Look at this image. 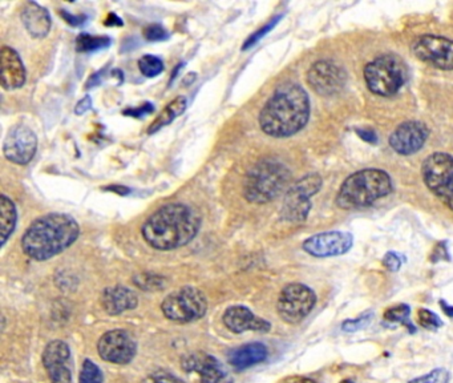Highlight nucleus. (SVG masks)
Here are the masks:
<instances>
[{
    "instance_id": "obj_45",
    "label": "nucleus",
    "mask_w": 453,
    "mask_h": 383,
    "mask_svg": "<svg viewBox=\"0 0 453 383\" xmlns=\"http://www.w3.org/2000/svg\"><path fill=\"white\" fill-rule=\"evenodd\" d=\"M339 383H355L354 381H351V380H343V381H340Z\"/></svg>"
},
{
    "instance_id": "obj_9",
    "label": "nucleus",
    "mask_w": 453,
    "mask_h": 383,
    "mask_svg": "<svg viewBox=\"0 0 453 383\" xmlns=\"http://www.w3.org/2000/svg\"><path fill=\"white\" fill-rule=\"evenodd\" d=\"M316 294L303 283H289L279 293L276 311L283 322L296 325L302 322L314 310Z\"/></svg>"
},
{
    "instance_id": "obj_17",
    "label": "nucleus",
    "mask_w": 453,
    "mask_h": 383,
    "mask_svg": "<svg viewBox=\"0 0 453 383\" xmlns=\"http://www.w3.org/2000/svg\"><path fill=\"white\" fill-rule=\"evenodd\" d=\"M43 366L52 383H72L71 349L61 340L51 341L43 351Z\"/></svg>"
},
{
    "instance_id": "obj_39",
    "label": "nucleus",
    "mask_w": 453,
    "mask_h": 383,
    "mask_svg": "<svg viewBox=\"0 0 453 383\" xmlns=\"http://www.w3.org/2000/svg\"><path fill=\"white\" fill-rule=\"evenodd\" d=\"M356 133L360 136V139L363 142H371V144H375L377 142V136L375 133V131L370 129V128H362V129H357Z\"/></svg>"
},
{
    "instance_id": "obj_16",
    "label": "nucleus",
    "mask_w": 453,
    "mask_h": 383,
    "mask_svg": "<svg viewBox=\"0 0 453 383\" xmlns=\"http://www.w3.org/2000/svg\"><path fill=\"white\" fill-rule=\"evenodd\" d=\"M181 366L186 373H196L201 383H234L233 377L217 358L203 351L185 355Z\"/></svg>"
},
{
    "instance_id": "obj_22",
    "label": "nucleus",
    "mask_w": 453,
    "mask_h": 383,
    "mask_svg": "<svg viewBox=\"0 0 453 383\" xmlns=\"http://www.w3.org/2000/svg\"><path fill=\"white\" fill-rule=\"evenodd\" d=\"M21 21L32 38H45L51 30V17L38 3L28 1L21 11Z\"/></svg>"
},
{
    "instance_id": "obj_33",
    "label": "nucleus",
    "mask_w": 453,
    "mask_h": 383,
    "mask_svg": "<svg viewBox=\"0 0 453 383\" xmlns=\"http://www.w3.org/2000/svg\"><path fill=\"white\" fill-rule=\"evenodd\" d=\"M282 17H276V18H274L273 21H270V23H267L266 25H263L261 30H258L256 31V34H253L247 41H246V43L243 44V47H242V50L245 51V50H249V48H252L254 44H256L258 41H261L265 35H267V32L269 31H272L273 28H274V25H276V23H278V21Z\"/></svg>"
},
{
    "instance_id": "obj_25",
    "label": "nucleus",
    "mask_w": 453,
    "mask_h": 383,
    "mask_svg": "<svg viewBox=\"0 0 453 383\" xmlns=\"http://www.w3.org/2000/svg\"><path fill=\"white\" fill-rule=\"evenodd\" d=\"M186 109V99L184 96H178L175 100L172 101L170 104L166 105V108L161 112V115L158 116L156 120L153 121V124L149 127L148 132L149 133H155L159 131L162 127L170 124L172 121L175 120L177 116L181 113H184V111Z\"/></svg>"
},
{
    "instance_id": "obj_21",
    "label": "nucleus",
    "mask_w": 453,
    "mask_h": 383,
    "mask_svg": "<svg viewBox=\"0 0 453 383\" xmlns=\"http://www.w3.org/2000/svg\"><path fill=\"white\" fill-rule=\"evenodd\" d=\"M101 306L111 314L118 316L125 311L133 310L137 306L138 298L136 293L125 286H109L101 294Z\"/></svg>"
},
{
    "instance_id": "obj_44",
    "label": "nucleus",
    "mask_w": 453,
    "mask_h": 383,
    "mask_svg": "<svg viewBox=\"0 0 453 383\" xmlns=\"http://www.w3.org/2000/svg\"><path fill=\"white\" fill-rule=\"evenodd\" d=\"M440 306H441L443 311H444V313H445L448 317L453 318V306L448 305V303H445V301H440Z\"/></svg>"
},
{
    "instance_id": "obj_28",
    "label": "nucleus",
    "mask_w": 453,
    "mask_h": 383,
    "mask_svg": "<svg viewBox=\"0 0 453 383\" xmlns=\"http://www.w3.org/2000/svg\"><path fill=\"white\" fill-rule=\"evenodd\" d=\"M138 69L145 78H156L164 71V63L157 56L145 55L138 61Z\"/></svg>"
},
{
    "instance_id": "obj_3",
    "label": "nucleus",
    "mask_w": 453,
    "mask_h": 383,
    "mask_svg": "<svg viewBox=\"0 0 453 383\" xmlns=\"http://www.w3.org/2000/svg\"><path fill=\"white\" fill-rule=\"evenodd\" d=\"M78 221L65 213H49L32 222L21 237L23 252L35 261H47L78 240Z\"/></svg>"
},
{
    "instance_id": "obj_24",
    "label": "nucleus",
    "mask_w": 453,
    "mask_h": 383,
    "mask_svg": "<svg viewBox=\"0 0 453 383\" xmlns=\"http://www.w3.org/2000/svg\"><path fill=\"white\" fill-rule=\"evenodd\" d=\"M18 212L16 206L5 195L0 197V223H1V245H5L16 228Z\"/></svg>"
},
{
    "instance_id": "obj_11",
    "label": "nucleus",
    "mask_w": 453,
    "mask_h": 383,
    "mask_svg": "<svg viewBox=\"0 0 453 383\" xmlns=\"http://www.w3.org/2000/svg\"><path fill=\"white\" fill-rule=\"evenodd\" d=\"M411 50L416 59L437 69L453 71V41L451 39L423 35L415 39Z\"/></svg>"
},
{
    "instance_id": "obj_6",
    "label": "nucleus",
    "mask_w": 453,
    "mask_h": 383,
    "mask_svg": "<svg viewBox=\"0 0 453 383\" xmlns=\"http://www.w3.org/2000/svg\"><path fill=\"white\" fill-rule=\"evenodd\" d=\"M407 78L406 63L394 54L382 55L364 67L367 88L377 96H394L406 84Z\"/></svg>"
},
{
    "instance_id": "obj_23",
    "label": "nucleus",
    "mask_w": 453,
    "mask_h": 383,
    "mask_svg": "<svg viewBox=\"0 0 453 383\" xmlns=\"http://www.w3.org/2000/svg\"><path fill=\"white\" fill-rule=\"evenodd\" d=\"M267 357H269L267 347L263 343L253 342L234 349L229 354L228 361L236 370L242 371L256 366L258 363L266 361Z\"/></svg>"
},
{
    "instance_id": "obj_12",
    "label": "nucleus",
    "mask_w": 453,
    "mask_h": 383,
    "mask_svg": "<svg viewBox=\"0 0 453 383\" xmlns=\"http://www.w3.org/2000/svg\"><path fill=\"white\" fill-rule=\"evenodd\" d=\"M346 71L331 61H316L307 72L310 88L320 96L338 95L346 85Z\"/></svg>"
},
{
    "instance_id": "obj_2",
    "label": "nucleus",
    "mask_w": 453,
    "mask_h": 383,
    "mask_svg": "<svg viewBox=\"0 0 453 383\" xmlns=\"http://www.w3.org/2000/svg\"><path fill=\"white\" fill-rule=\"evenodd\" d=\"M201 217L189 205L173 202L161 206L142 223L145 242L162 252L182 248L197 236Z\"/></svg>"
},
{
    "instance_id": "obj_13",
    "label": "nucleus",
    "mask_w": 453,
    "mask_h": 383,
    "mask_svg": "<svg viewBox=\"0 0 453 383\" xmlns=\"http://www.w3.org/2000/svg\"><path fill=\"white\" fill-rule=\"evenodd\" d=\"M98 351L101 360L107 362L126 364L135 358L137 344L128 331L116 329L101 336L98 342Z\"/></svg>"
},
{
    "instance_id": "obj_34",
    "label": "nucleus",
    "mask_w": 453,
    "mask_h": 383,
    "mask_svg": "<svg viewBox=\"0 0 453 383\" xmlns=\"http://www.w3.org/2000/svg\"><path fill=\"white\" fill-rule=\"evenodd\" d=\"M162 278L158 276H152V274H141L135 278V283L140 286L144 290H152V289H161L162 286Z\"/></svg>"
},
{
    "instance_id": "obj_14",
    "label": "nucleus",
    "mask_w": 453,
    "mask_h": 383,
    "mask_svg": "<svg viewBox=\"0 0 453 383\" xmlns=\"http://www.w3.org/2000/svg\"><path fill=\"white\" fill-rule=\"evenodd\" d=\"M354 243V237L346 232H323L309 237L302 248L306 253L316 259L338 257L350 252Z\"/></svg>"
},
{
    "instance_id": "obj_42",
    "label": "nucleus",
    "mask_w": 453,
    "mask_h": 383,
    "mask_svg": "<svg viewBox=\"0 0 453 383\" xmlns=\"http://www.w3.org/2000/svg\"><path fill=\"white\" fill-rule=\"evenodd\" d=\"M60 14H61V17L65 19V21L67 23H69L71 25H81L84 21H85V17H74V15H71L69 12H67V11H60Z\"/></svg>"
},
{
    "instance_id": "obj_40",
    "label": "nucleus",
    "mask_w": 453,
    "mask_h": 383,
    "mask_svg": "<svg viewBox=\"0 0 453 383\" xmlns=\"http://www.w3.org/2000/svg\"><path fill=\"white\" fill-rule=\"evenodd\" d=\"M91 107H92V100H91V98L89 96H85L84 99H81V100L78 102V105L75 107V113L76 115H84L85 112H88L89 109H91Z\"/></svg>"
},
{
    "instance_id": "obj_19",
    "label": "nucleus",
    "mask_w": 453,
    "mask_h": 383,
    "mask_svg": "<svg viewBox=\"0 0 453 383\" xmlns=\"http://www.w3.org/2000/svg\"><path fill=\"white\" fill-rule=\"evenodd\" d=\"M223 325L236 334L245 331H258V333H269L272 329V323L261 317L256 316L249 307L236 305L226 309L223 313Z\"/></svg>"
},
{
    "instance_id": "obj_20",
    "label": "nucleus",
    "mask_w": 453,
    "mask_h": 383,
    "mask_svg": "<svg viewBox=\"0 0 453 383\" xmlns=\"http://www.w3.org/2000/svg\"><path fill=\"white\" fill-rule=\"evenodd\" d=\"M0 78L3 88L7 91L19 89L27 79L19 54L11 47H3L0 51Z\"/></svg>"
},
{
    "instance_id": "obj_26",
    "label": "nucleus",
    "mask_w": 453,
    "mask_h": 383,
    "mask_svg": "<svg viewBox=\"0 0 453 383\" xmlns=\"http://www.w3.org/2000/svg\"><path fill=\"white\" fill-rule=\"evenodd\" d=\"M410 316H411V307L406 303H400V305L387 307L383 314V318L386 322L404 325L407 327H411V330L414 331L415 327L410 321Z\"/></svg>"
},
{
    "instance_id": "obj_43",
    "label": "nucleus",
    "mask_w": 453,
    "mask_h": 383,
    "mask_svg": "<svg viewBox=\"0 0 453 383\" xmlns=\"http://www.w3.org/2000/svg\"><path fill=\"white\" fill-rule=\"evenodd\" d=\"M109 19H107L105 21V25H122V21H121V19L120 18H118L115 14H111L109 17H108Z\"/></svg>"
},
{
    "instance_id": "obj_1",
    "label": "nucleus",
    "mask_w": 453,
    "mask_h": 383,
    "mask_svg": "<svg viewBox=\"0 0 453 383\" xmlns=\"http://www.w3.org/2000/svg\"><path fill=\"white\" fill-rule=\"evenodd\" d=\"M310 99L296 83L276 88L259 113L261 129L272 138H290L302 131L310 119Z\"/></svg>"
},
{
    "instance_id": "obj_35",
    "label": "nucleus",
    "mask_w": 453,
    "mask_h": 383,
    "mask_svg": "<svg viewBox=\"0 0 453 383\" xmlns=\"http://www.w3.org/2000/svg\"><path fill=\"white\" fill-rule=\"evenodd\" d=\"M144 35L148 41H166L169 38V34L158 24H152L144 30Z\"/></svg>"
},
{
    "instance_id": "obj_32",
    "label": "nucleus",
    "mask_w": 453,
    "mask_h": 383,
    "mask_svg": "<svg viewBox=\"0 0 453 383\" xmlns=\"http://www.w3.org/2000/svg\"><path fill=\"white\" fill-rule=\"evenodd\" d=\"M451 374L445 369H434L426 375L417 377L408 383H450Z\"/></svg>"
},
{
    "instance_id": "obj_38",
    "label": "nucleus",
    "mask_w": 453,
    "mask_h": 383,
    "mask_svg": "<svg viewBox=\"0 0 453 383\" xmlns=\"http://www.w3.org/2000/svg\"><path fill=\"white\" fill-rule=\"evenodd\" d=\"M155 111V107L152 104H144L138 108H131V109H125L124 111V115H128V116H133V118H142L145 115H149Z\"/></svg>"
},
{
    "instance_id": "obj_5",
    "label": "nucleus",
    "mask_w": 453,
    "mask_h": 383,
    "mask_svg": "<svg viewBox=\"0 0 453 383\" xmlns=\"http://www.w3.org/2000/svg\"><path fill=\"white\" fill-rule=\"evenodd\" d=\"M291 182L290 169L276 159H263L246 175L243 196L253 204L273 201L283 192H287Z\"/></svg>"
},
{
    "instance_id": "obj_18",
    "label": "nucleus",
    "mask_w": 453,
    "mask_h": 383,
    "mask_svg": "<svg viewBox=\"0 0 453 383\" xmlns=\"http://www.w3.org/2000/svg\"><path fill=\"white\" fill-rule=\"evenodd\" d=\"M430 136L428 127L421 121H406L400 124L390 136V145L396 153L411 156L417 153Z\"/></svg>"
},
{
    "instance_id": "obj_31",
    "label": "nucleus",
    "mask_w": 453,
    "mask_h": 383,
    "mask_svg": "<svg viewBox=\"0 0 453 383\" xmlns=\"http://www.w3.org/2000/svg\"><path fill=\"white\" fill-rule=\"evenodd\" d=\"M373 318H374V311L363 313L362 316H359L356 318L346 320L344 322L342 323V330L346 331V333L360 331V330L366 329L370 323L373 322Z\"/></svg>"
},
{
    "instance_id": "obj_36",
    "label": "nucleus",
    "mask_w": 453,
    "mask_h": 383,
    "mask_svg": "<svg viewBox=\"0 0 453 383\" xmlns=\"http://www.w3.org/2000/svg\"><path fill=\"white\" fill-rule=\"evenodd\" d=\"M151 382L152 383H185L177 378L176 375H173L172 373L164 371V370H158L156 373H153L151 375Z\"/></svg>"
},
{
    "instance_id": "obj_30",
    "label": "nucleus",
    "mask_w": 453,
    "mask_h": 383,
    "mask_svg": "<svg viewBox=\"0 0 453 383\" xmlns=\"http://www.w3.org/2000/svg\"><path fill=\"white\" fill-rule=\"evenodd\" d=\"M417 323L426 330H437L443 326L440 317L434 311L424 307L417 310Z\"/></svg>"
},
{
    "instance_id": "obj_4",
    "label": "nucleus",
    "mask_w": 453,
    "mask_h": 383,
    "mask_svg": "<svg viewBox=\"0 0 453 383\" xmlns=\"http://www.w3.org/2000/svg\"><path fill=\"white\" fill-rule=\"evenodd\" d=\"M394 190L391 176L383 169H362L349 176L339 188L336 205L343 210L366 208Z\"/></svg>"
},
{
    "instance_id": "obj_8",
    "label": "nucleus",
    "mask_w": 453,
    "mask_h": 383,
    "mask_svg": "<svg viewBox=\"0 0 453 383\" xmlns=\"http://www.w3.org/2000/svg\"><path fill=\"white\" fill-rule=\"evenodd\" d=\"M427 188L453 212V156L436 152L421 165Z\"/></svg>"
},
{
    "instance_id": "obj_15",
    "label": "nucleus",
    "mask_w": 453,
    "mask_h": 383,
    "mask_svg": "<svg viewBox=\"0 0 453 383\" xmlns=\"http://www.w3.org/2000/svg\"><path fill=\"white\" fill-rule=\"evenodd\" d=\"M38 149V138L27 125H16L8 132L3 153L7 160L18 165H25L35 157Z\"/></svg>"
},
{
    "instance_id": "obj_37",
    "label": "nucleus",
    "mask_w": 453,
    "mask_h": 383,
    "mask_svg": "<svg viewBox=\"0 0 453 383\" xmlns=\"http://www.w3.org/2000/svg\"><path fill=\"white\" fill-rule=\"evenodd\" d=\"M383 266L388 269L390 272H397L401 267V260L400 256L395 252H388L383 259Z\"/></svg>"
},
{
    "instance_id": "obj_29",
    "label": "nucleus",
    "mask_w": 453,
    "mask_h": 383,
    "mask_svg": "<svg viewBox=\"0 0 453 383\" xmlns=\"http://www.w3.org/2000/svg\"><path fill=\"white\" fill-rule=\"evenodd\" d=\"M79 383H104V377L99 366L91 360H85L81 366Z\"/></svg>"
},
{
    "instance_id": "obj_41",
    "label": "nucleus",
    "mask_w": 453,
    "mask_h": 383,
    "mask_svg": "<svg viewBox=\"0 0 453 383\" xmlns=\"http://www.w3.org/2000/svg\"><path fill=\"white\" fill-rule=\"evenodd\" d=\"M278 383H318L313 378L303 377V375H289L282 378Z\"/></svg>"
},
{
    "instance_id": "obj_27",
    "label": "nucleus",
    "mask_w": 453,
    "mask_h": 383,
    "mask_svg": "<svg viewBox=\"0 0 453 383\" xmlns=\"http://www.w3.org/2000/svg\"><path fill=\"white\" fill-rule=\"evenodd\" d=\"M111 39L107 36H92L88 34H81L76 39V50L79 52H95L108 47Z\"/></svg>"
},
{
    "instance_id": "obj_7",
    "label": "nucleus",
    "mask_w": 453,
    "mask_h": 383,
    "mask_svg": "<svg viewBox=\"0 0 453 383\" xmlns=\"http://www.w3.org/2000/svg\"><path fill=\"white\" fill-rule=\"evenodd\" d=\"M161 310L173 322H195L206 314L208 301L197 287L184 286L164 300Z\"/></svg>"
},
{
    "instance_id": "obj_10",
    "label": "nucleus",
    "mask_w": 453,
    "mask_h": 383,
    "mask_svg": "<svg viewBox=\"0 0 453 383\" xmlns=\"http://www.w3.org/2000/svg\"><path fill=\"white\" fill-rule=\"evenodd\" d=\"M323 180L318 173H311L291 184L286 192L280 216L289 222L305 221L311 210V197L320 190Z\"/></svg>"
}]
</instances>
